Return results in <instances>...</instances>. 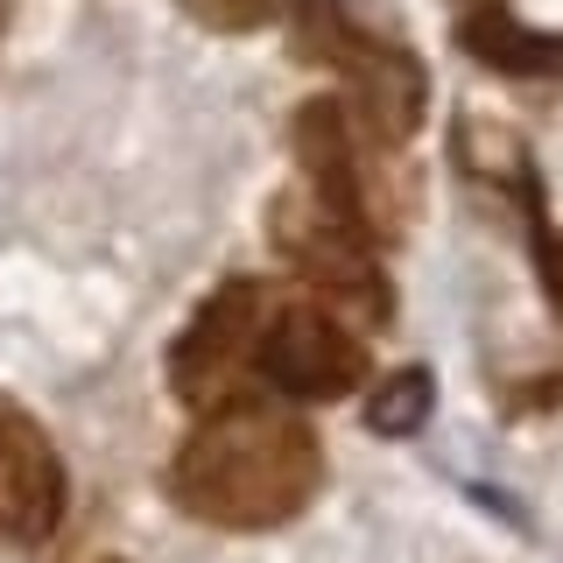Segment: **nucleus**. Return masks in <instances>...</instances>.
<instances>
[{
    "label": "nucleus",
    "mask_w": 563,
    "mask_h": 563,
    "mask_svg": "<svg viewBox=\"0 0 563 563\" xmlns=\"http://www.w3.org/2000/svg\"><path fill=\"white\" fill-rule=\"evenodd\" d=\"M324 486V444L303 416L261 401L198 416L184 451L169 457V500L211 528H282Z\"/></svg>",
    "instance_id": "obj_1"
},
{
    "label": "nucleus",
    "mask_w": 563,
    "mask_h": 563,
    "mask_svg": "<svg viewBox=\"0 0 563 563\" xmlns=\"http://www.w3.org/2000/svg\"><path fill=\"white\" fill-rule=\"evenodd\" d=\"M176 8L211 35H254V29H282L289 0H176Z\"/></svg>",
    "instance_id": "obj_9"
},
{
    "label": "nucleus",
    "mask_w": 563,
    "mask_h": 563,
    "mask_svg": "<svg viewBox=\"0 0 563 563\" xmlns=\"http://www.w3.org/2000/svg\"><path fill=\"white\" fill-rule=\"evenodd\" d=\"M366 380V331L345 324L331 303L296 296L268 310L261 331V387H282L296 401H339Z\"/></svg>",
    "instance_id": "obj_3"
},
{
    "label": "nucleus",
    "mask_w": 563,
    "mask_h": 563,
    "mask_svg": "<svg viewBox=\"0 0 563 563\" xmlns=\"http://www.w3.org/2000/svg\"><path fill=\"white\" fill-rule=\"evenodd\" d=\"M64 521V457L43 422L0 395V542H49Z\"/></svg>",
    "instance_id": "obj_4"
},
{
    "label": "nucleus",
    "mask_w": 563,
    "mask_h": 563,
    "mask_svg": "<svg viewBox=\"0 0 563 563\" xmlns=\"http://www.w3.org/2000/svg\"><path fill=\"white\" fill-rule=\"evenodd\" d=\"M339 78H345V106L380 148H401L416 128H422V99H430V78L422 64L409 57L401 43H380V35L360 29V43L339 57Z\"/></svg>",
    "instance_id": "obj_5"
},
{
    "label": "nucleus",
    "mask_w": 563,
    "mask_h": 563,
    "mask_svg": "<svg viewBox=\"0 0 563 563\" xmlns=\"http://www.w3.org/2000/svg\"><path fill=\"white\" fill-rule=\"evenodd\" d=\"M275 289L268 282H225L211 303L190 317V331L169 345V387L198 416L261 401V331H268Z\"/></svg>",
    "instance_id": "obj_2"
},
{
    "label": "nucleus",
    "mask_w": 563,
    "mask_h": 563,
    "mask_svg": "<svg viewBox=\"0 0 563 563\" xmlns=\"http://www.w3.org/2000/svg\"><path fill=\"white\" fill-rule=\"evenodd\" d=\"M457 43H465V57H479L486 70H500V78H556L563 70V43L542 29H521L507 8H465V22H457Z\"/></svg>",
    "instance_id": "obj_6"
},
{
    "label": "nucleus",
    "mask_w": 563,
    "mask_h": 563,
    "mask_svg": "<svg viewBox=\"0 0 563 563\" xmlns=\"http://www.w3.org/2000/svg\"><path fill=\"white\" fill-rule=\"evenodd\" d=\"M457 163L479 176V184L515 190L521 205H536V184H528V155H521V141L507 134V128H493V120H457Z\"/></svg>",
    "instance_id": "obj_7"
},
{
    "label": "nucleus",
    "mask_w": 563,
    "mask_h": 563,
    "mask_svg": "<svg viewBox=\"0 0 563 563\" xmlns=\"http://www.w3.org/2000/svg\"><path fill=\"white\" fill-rule=\"evenodd\" d=\"M437 409V380L430 366H395V374L374 380V395H366V430L380 437H416L422 422Z\"/></svg>",
    "instance_id": "obj_8"
}]
</instances>
